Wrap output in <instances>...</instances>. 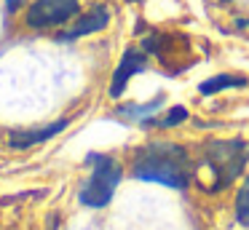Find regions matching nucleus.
Returning a JSON list of instances; mask_svg holds the SVG:
<instances>
[{"instance_id":"15","label":"nucleus","mask_w":249,"mask_h":230,"mask_svg":"<svg viewBox=\"0 0 249 230\" xmlns=\"http://www.w3.org/2000/svg\"><path fill=\"white\" fill-rule=\"evenodd\" d=\"M244 24H247V27H249V21H244Z\"/></svg>"},{"instance_id":"10","label":"nucleus","mask_w":249,"mask_h":230,"mask_svg":"<svg viewBox=\"0 0 249 230\" xmlns=\"http://www.w3.org/2000/svg\"><path fill=\"white\" fill-rule=\"evenodd\" d=\"M147 121H150L153 126H158V128H172V126H179L182 121H188V110L177 105V107H172L166 115H161V118H147Z\"/></svg>"},{"instance_id":"11","label":"nucleus","mask_w":249,"mask_h":230,"mask_svg":"<svg viewBox=\"0 0 249 230\" xmlns=\"http://www.w3.org/2000/svg\"><path fill=\"white\" fill-rule=\"evenodd\" d=\"M161 105H163V99L158 96V99L147 102V105H129V107H124V110H118V115H126V118H140V121H147V115H150V112H156Z\"/></svg>"},{"instance_id":"5","label":"nucleus","mask_w":249,"mask_h":230,"mask_svg":"<svg viewBox=\"0 0 249 230\" xmlns=\"http://www.w3.org/2000/svg\"><path fill=\"white\" fill-rule=\"evenodd\" d=\"M142 70H145V53L137 51V48H126V53L121 56V64L113 72V80H110V96L118 99V96L124 94L129 78L137 75V72H142Z\"/></svg>"},{"instance_id":"7","label":"nucleus","mask_w":249,"mask_h":230,"mask_svg":"<svg viewBox=\"0 0 249 230\" xmlns=\"http://www.w3.org/2000/svg\"><path fill=\"white\" fill-rule=\"evenodd\" d=\"M110 21V14L105 5H97V8H91L89 14H83L81 19H78V24L72 27V30L65 32L67 40H75V37H83V35H91V32H99L105 24Z\"/></svg>"},{"instance_id":"6","label":"nucleus","mask_w":249,"mask_h":230,"mask_svg":"<svg viewBox=\"0 0 249 230\" xmlns=\"http://www.w3.org/2000/svg\"><path fill=\"white\" fill-rule=\"evenodd\" d=\"M67 123H70V121H67V118H62V121L49 123V126H43V128H27V131H14V134H11V147H17V150H27V147H33V144L49 142L51 137H56L59 131H65Z\"/></svg>"},{"instance_id":"13","label":"nucleus","mask_w":249,"mask_h":230,"mask_svg":"<svg viewBox=\"0 0 249 230\" xmlns=\"http://www.w3.org/2000/svg\"><path fill=\"white\" fill-rule=\"evenodd\" d=\"M49 230H56V222H54V219H51V225H49Z\"/></svg>"},{"instance_id":"9","label":"nucleus","mask_w":249,"mask_h":230,"mask_svg":"<svg viewBox=\"0 0 249 230\" xmlns=\"http://www.w3.org/2000/svg\"><path fill=\"white\" fill-rule=\"evenodd\" d=\"M236 219H238V225L249 228V177L244 179V185L238 187V195H236Z\"/></svg>"},{"instance_id":"4","label":"nucleus","mask_w":249,"mask_h":230,"mask_svg":"<svg viewBox=\"0 0 249 230\" xmlns=\"http://www.w3.org/2000/svg\"><path fill=\"white\" fill-rule=\"evenodd\" d=\"M81 0H35L27 8V27L33 30H51L62 27L78 14Z\"/></svg>"},{"instance_id":"8","label":"nucleus","mask_w":249,"mask_h":230,"mask_svg":"<svg viewBox=\"0 0 249 230\" xmlns=\"http://www.w3.org/2000/svg\"><path fill=\"white\" fill-rule=\"evenodd\" d=\"M241 86H247V78H241V75H214V78L204 80V83L198 86V91L206 96H212L222 88H241Z\"/></svg>"},{"instance_id":"14","label":"nucleus","mask_w":249,"mask_h":230,"mask_svg":"<svg viewBox=\"0 0 249 230\" xmlns=\"http://www.w3.org/2000/svg\"><path fill=\"white\" fill-rule=\"evenodd\" d=\"M131 3H142V0H131Z\"/></svg>"},{"instance_id":"2","label":"nucleus","mask_w":249,"mask_h":230,"mask_svg":"<svg viewBox=\"0 0 249 230\" xmlns=\"http://www.w3.org/2000/svg\"><path fill=\"white\" fill-rule=\"evenodd\" d=\"M249 158V144L244 139H228V142H212L206 147L204 166L209 169L212 182L209 190H220L228 182H233L241 174L244 163Z\"/></svg>"},{"instance_id":"1","label":"nucleus","mask_w":249,"mask_h":230,"mask_svg":"<svg viewBox=\"0 0 249 230\" xmlns=\"http://www.w3.org/2000/svg\"><path fill=\"white\" fill-rule=\"evenodd\" d=\"M134 177L145 182H158L166 187H185L190 179V160L179 144L153 142L134 158Z\"/></svg>"},{"instance_id":"12","label":"nucleus","mask_w":249,"mask_h":230,"mask_svg":"<svg viewBox=\"0 0 249 230\" xmlns=\"http://www.w3.org/2000/svg\"><path fill=\"white\" fill-rule=\"evenodd\" d=\"M6 5H8V11H17L22 5V0H6Z\"/></svg>"},{"instance_id":"3","label":"nucleus","mask_w":249,"mask_h":230,"mask_svg":"<svg viewBox=\"0 0 249 230\" xmlns=\"http://www.w3.org/2000/svg\"><path fill=\"white\" fill-rule=\"evenodd\" d=\"M89 163H91V177L81 190V203L89 209H102L110 203L121 182V163L110 155H89Z\"/></svg>"}]
</instances>
